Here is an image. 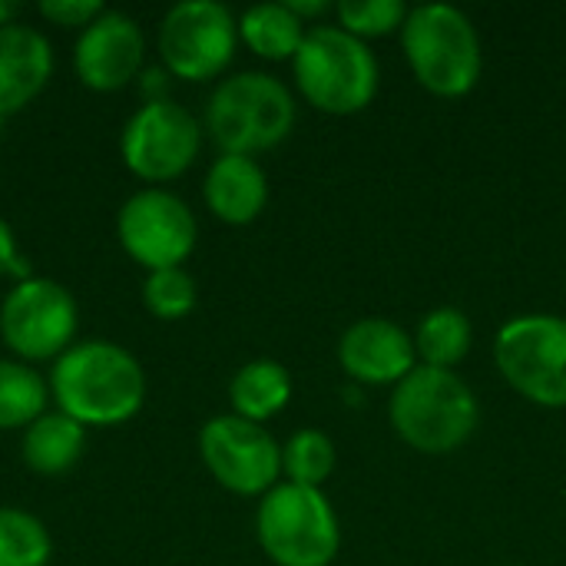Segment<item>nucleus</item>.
Segmentation results:
<instances>
[{
	"instance_id": "5",
	"label": "nucleus",
	"mask_w": 566,
	"mask_h": 566,
	"mask_svg": "<svg viewBox=\"0 0 566 566\" xmlns=\"http://www.w3.org/2000/svg\"><path fill=\"white\" fill-rule=\"evenodd\" d=\"M206 126L229 156H252L279 146L295 126V99L269 73H239L216 86Z\"/></svg>"
},
{
	"instance_id": "9",
	"label": "nucleus",
	"mask_w": 566,
	"mask_h": 566,
	"mask_svg": "<svg viewBox=\"0 0 566 566\" xmlns=\"http://www.w3.org/2000/svg\"><path fill=\"white\" fill-rule=\"evenodd\" d=\"M202 129L189 109L159 96L146 99L123 126V163L149 182H166L182 176L199 156Z\"/></svg>"
},
{
	"instance_id": "2",
	"label": "nucleus",
	"mask_w": 566,
	"mask_h": 566,
	"mask_svg": "<svg viewBox=\"0 0 566 566\" xmlns=\"http://www.w3.org/2000/svg\"><path fill=\"white\" fill-rule=\"evenodd\" d=\"M474 391L448 368H415L391 395V424L398 438L421 454H451L478 428Z\"/></svg>"
},
{
	"instance_id": "19",
	"label": "nucleus",
	"mask_w": 566,
	"mask_h": 566,
	"mask_svg": "<svg viewBox=\"0 0 566 566\" xmlns=\"http://www.w3.org/2000/svg\"><path fill=\"white\" fill-rule=\"evenodd\" d=\"M305 33V20L289 3H259L239 20V36L265 60H295Z\"/></svg>"
},
{
	"instance_id": "4",
	"label": "nucleus",
	"mask_w": 566,
	"mask_h": 566,
	"mask_svg": "<svg viewBox=\"0 0 566 566\" xmlns=\"http://www.w3.org/2000/svg\"><path fill=\"white\" fill-rule=\"evenodd\" d=\"M292 63L302 96L322 113H358L378 93L375 53L342 27H312Z\"/></svg>"
},
{
	"instance_id": "10",
	"label": "nucleus",
	"mask_w": 566,
	"mask_h": 566,
	"mask_svg": "<svg viewBox=\"0 0 566 566\" xmlns=\"http://www.w3.org/2000/svg\"><path fill=\"white\" fill-rule=\"evenodd\" d=\"M199 454L209 474L232 494H269L282 474V448L275 438L239 415H219L199 431Z\"/></svg>"
},
{
	"instance_id": "11",
	"label": "nucleus",
	"mask_w": 566,
	"mask_h": 566,
	"mask_svg": "<svg viewBox=\"0 0 566 566\" xmlns=\"http://www.w3.org/2000/svg\"><path fill=\"white\" fill-rule=\"evenodd\" d=\"M239 27L229 7L216 0L176 3L159 27V53L182 80H212L235 53Z\"/></svg>"
},
{
	"instance_id": "26",
	"label": "nucleus",
	"mask_w": 566,
	"mask_h": 566,
	"mask_svg": "<svg viewBox=\"0 0 566 566\" xmlns=\"http://www.w3.org/2000/svg\"><path fill=\"white\" fill-rule=\"evenodd\" d=\"M40 13L60 27H90L103 13V3L99 0H43Z\"/></svg>"
},
{
	"instance_id": "18",
	"label": "nucleus",
	"mask_w": 566,
	"mask_h": 566,
	"mask_svg": "<svg viewBox=\"0 0 566 566\" xmlns=\"http://www.w3.org/2000/svg\"><path fill=\"white\" fill-rule=\"evenodd\" d=\"M229 398H232V408L239 418L262 424L289 405L292 378H289L285 365H279L272 358H259L235 371V378L229 385Z\"/></svg>"
},
{
	"instance_id": "28",
	"label": "nucleus",
	"mask_w": 566,
	"mask_h": 566,
	"mask_svg": "<svg viewBox=\"0 0 566 566\" xmlns=\"http://www.w3.org/2000/svg\"><path fill=\"white\" fill-rule=\"evenodd\" d=\"M289 7L305 20V17H315V13H325L328 10V3L325 0H289Z\"/></svg>"
},
{
	"instance_id": "27",
	"label": "nucleus",
	"mask_w": 566,
	"mask_h": 566,
	"mask_svg": "<svg viewBox=\"0 0 566 566\" xmlns=\"http://www.w3.org/2000/svg\"><path fill=\"white\" fill-rule=\"evenodd\" d=\"M3 275H27V262L17 255V239L10 226L0 219V279Z\"/></svg>"
},
{
	"instance_id": "3",
	"label": "nucleus",
	"mask_w": 566,
	"mask_h": 566,
	"mask_svg": "<svg viewBox=\"0 0 566 566\" xmlns=\"http://www.w3.org/2000/svg\"><path fill=\"white\" fill-rule=\"evenodd\" d=\"M401 46L411 73L434 96H464L478 86L484 70L481 36L468 13L448 3H424L408 10Z\"/></svg>"
},
{
	"instance_id": "8",
	"label": "nucleus",
	"mask_w": 566,
	"mask_h": 566,
	"mask_svg": "<svg viewBox=\"0 0 566 566\" xmlns=\"http://www.w3.org/2000/svg\"><path fill=\"white\" fill-rule=\"evenodd\" d=\"M0 335L27 361L60 358L76 335V302L50 279H20L0 305Z\"/></svg>"
},
{
	"instance_id": "1",
	"label": "nucleus",
	"mask_w": 566,
	"mask_h": 566,
	"mask_svg": "<svg viewBox=\"0 0 566 566\" xmlns=\"http://www.w3.org/2000/svg\"><path fill=\"white\" fill-rule=\"evenodd\" d=\"M50 391L60 411L83 428H113L139 411L146 378L126 348L113 342H80L56 358Z\"/></svg>"
},
{
	"instance_id": "17",
	"label": "nucleus",
	"mask_w": 566,
	"mask_h": 566,
	"mask_svg": "<svg viewBox=\"0 0 566 566\" xmlns=\"http://www.w3.org/2000/svg\"><path fill=\"white\" fill-rule=\"evenodd\" d=\"M86 434L83 424L73 421L63 411H43L23 434V461L36 471V474H63L70 471L80 454H83Z\"/></svg>"
},
{
	"instance_id": "29",
	"label": "nucleus",
	"mask_w": 566,
	"mask_h": 566,
	"mask_svg": "<svg viewBox=\"0 0 566 566\" xmlns=\"http://www.w3.org/2000/svg\"><path fill=\"white\" fill-rule=\"evenodd\" d=\"M13 17H17V3L0 0V27H10V23H13Z\"/></svg>"
},
{
	"instance_id": "14",
	"label": "nucleus",
	"mask_w": 566,
	"mask_h": 566,
	"mask_svg": "<svg viewBox=\"0 0 566 566\" xmlns=\"http://www.w3.org/2000/svg\"><path fill=\"white\" fill-rule=\"evenodd\" d=\"M415 338L388 318H361L338 342L342 368L365 385H398L415 371Z\"/></svg>"
},
{
	"instance_id": "23",
	"label": "nucleus",
	"mask_w": 566,
	"mask_h": 566,
	"mask_svg": "<svg viewBox=\"0 0 566 566\" xmlns=\"http://www.w3.org/2000/svg\"><path fill=\"white\" fill-rule=\"evenodd\" d=\"M282 471L289 474V484L318 488L335 471V444L322 431H298L282 448Z\"/></svg>"
},
{
	"instance_id": "24",
	"label": "nucleus",
	"mask_w": 566,
	"mask_h": 566,
	"mask_svg": "<svg viewBox=\"0 0 566 566\" xmlns=\"http://www.w3.org/2000/svg\"><path fill=\"white\" fill-rule=\"evenodd\" d=\"M143 302L156 318L176 322L196 308V282L186 269H159L146 275Z\"/></svg>"
},
{
	"instance_id": "13",
	"label": "nucleus",
	"mask_w": 566,
	"mask_h": 566,
	"mask_svg": "<svg viewBox=\"0 0 566 566\" xmlns=\"http://www.w3.org/2000/svg\"><path fill=\"white\" fill-rule=\"evenodd\" d=\"M143 30L133 17L119 10H103L90 27H83L73 53L76 76L99 93L126 86L143 63Z\"/></svg>"
},
{
	"instance_id": "16",
	"label": "nucleus",
	"mask_w": 566,
	"mask_h": 566,
	"mask_svg": "<svg viewBox=\"0 0 566 566\" xmlns=\"http://www.w3.org/2000/svg\"><path fill=\"white\" fill-rule=\"evenodd\" d=\"M206 202L222 222L245 226L265 209L269 179L252 156L222 153L206 176Z\"/></svg>"
},
{
	"instance_id": "20",
	"label": "nucleus",
	"mask_w": 566,
	"mask_h": 566,
	"mask_svg": "<svg viewBox=\"0 0 566 566\" xmlns=\"http://www.w3.org/2000/svg\"><path fill=\"white\" fill-rule=\"evenodd\" d=\"M471 322L461 308H434L421 318L418 335H415V352L428 368H454L458 361L468 358L471 352Z\"/></svg>"
},
{
	"instance_id": "6",
	"label": "nucleus",
	"mask_w": 566,
	"mask_h": 566,
	"mask_svg": "<svg viewBox=\"0 0 566 566\" xmlns=\"http://www.w3.org/2000/svg\"><path fill=\"white\" fill-rule=\"evenodd\" d=\"M255 531L275 566H328L342 544L328 497L302 484H275L259 504Z\"/></svg>"
},
{
	"instance_id": "25",
	"label": "nucleus",
	"mask_w": 566,
	"mask_h": 566,
	"mask_svg": "<svg viewBox=\"0 0 566 566\" xmlns=\"http://www.w3.org/2000/svg\"><path fill=\"white\" fill-rule=\"evenodd\" d=\"M408 20V7L401 0H345L338 3V27L352 36H381L401 30Z\"/></svg>"
},
{
	"instance_id": "21",
	"label": "nucleus",
	"mask_w": 566,
	"mask_h": 566,
	"mask_svg": "<svg viewBox=\"0 0 566 566\" xmlns=\"http://www.w3.org/2000/svg\"><path fill=\"white\" fill-rule=\"evenodd\" d=\"M46 408V381L23 361H0V431L30 428Z\"/></svg>"
},
{
	"instance_id": "12",
	"label": "nucleus",
	"mask_w": 566,
	"mask_h": 566,
	"mask_svg": "<svg viewBox=\"0 0 566 566\" xmlns=\"http://www.w3.org/2000/svg\"><path fill=\"white\" fill-rule=\"evenodd\" d=\"M116 232L123 249L149 272L179 269L196 249V219L189 206L166 189H143L119 209Z\"/></svg>"
},
{
	"instance_id": "7",
	"label": "nucleus",
	"mask_w": 566,
	"mask_h": 566,
	"mask_svg": "<svg viewBox=\"0 0 566 566\" xmlns=\"http://www.w3.org/2000/svg\"><path fill=\"white\" fill-rule=\"evenodd\" d=\"M494 358L514 391L541 408H566V318L524 315L497 332Z\"/></svg>"
},
{
	"instance_id": "15",
	"label": "nucleus",
	"mask_w": 566,
	"mask_h": 566,
	"mask_svg": "<svg viewBox=\"0 0 566 566\" xmlns=\"http://www.w3.org/2000/svg\"><path fill=\"white\" fill-rule=\"evenodd\" d=\"M53 73L50 40L23 23L0 27V116L23 109Z\"/></svg>"
},
{
	"instance_id": "22",
	"label": "nucleus",
	"mask_w": 566,
	"mask_h": 566,
	"mask_svg": "<svg viewBox=\"0 0 566 566\" xmlns=\"http://www.w3.org/2000/svg\"><path fill=\"white\" fill-rule=\"evenodd\" d=\"M50 551V534L33 514L0 507V566H46Z\"/></svg>"
}]
</instances>
